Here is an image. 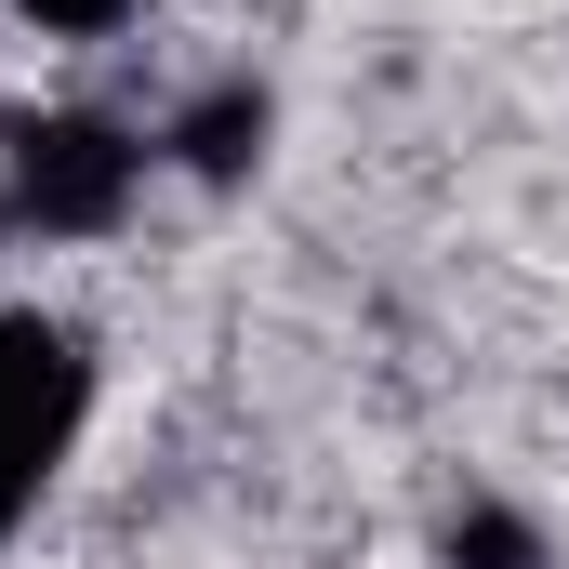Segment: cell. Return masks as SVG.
Wrapping results in <instances>:
<instances>
[{"label":"cell","mask_w":569,"mask_h":569,"mask_svg":"<svg viewBox=\"0 0 569 569\" xmlns=\"http://www.w3.org/2000/svg\"><path fill=\"white\" fill-rule=\"evenodd\" d=\"M13 27H40V40H120L146 0H0Z\"/></svg>","instance_id":"cell-5"},{"label":"cell","mask_w":569,"mask_h":569,"mask_svg":"<svg viewBox=\"0 0 569 569\" xmlns=\"http://www.w3.org/2000/svg\"><path fill=\"white\" fill-rule=\"evenodd\" d=\"M80 437H93V345L67 318L0 305V543L53 503V477L80 463Z\"/></svg>","instance_id":"cell-2"},{"label":"cell","mask_w":569,"mask_h":569,"mask_svg":"<svg viewBox=\"0 0 569 569\" xmlns=\"http://www.w3.org/2000/svg\"><path fill=\"white\" fill-rule=\"evenodd\" d=\"M437 569H557V543H543V517H530V503L463 490V503H450V530H437Z\"/></svg>","instance_id":"cell-4"},{"label":"cell","mask_w":569,"mask_h":569,"mask_svg":"<svg viewBox=\"0 0 569 569\" xmlns=\"http://www.w3.org/2000/svg\"><path fill=\"white\" fill-rule=\"evenodd\" d=\"M159 186V133L107 120V107H27L0 120V239H40V252H80V239H120Z\"/></svg>","instance_id":"cell-1"},{"label":"cell","mask_w":569,"mask_h":569,"mask_svg":"<svg viewBox=\"0 0 569 569\" xmlns=\"http://www.w3.org/2000/svg\"><path fill=\"white\" fill-rule=\"evenodd\" d=\"M266 133H279V93H266V80H199V93L159 120V172H186V186H252V172H266Z\"/></svg>","instance_id":"cell-3"}]
</instances>
